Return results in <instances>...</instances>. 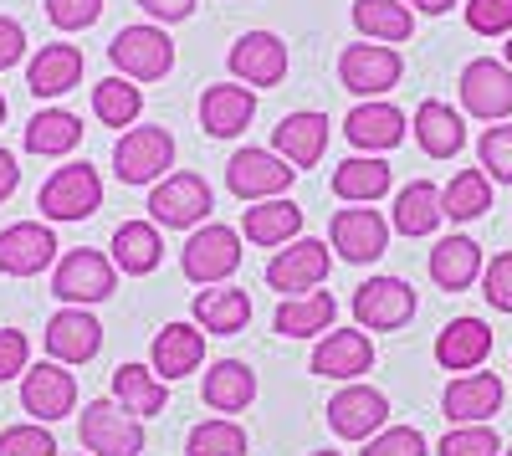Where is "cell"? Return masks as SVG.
<instances>
[{"label":"cell","mask_w":512,"mask_h":456,"mask_svg":"<svg viewBox=\"0 0 512 456\" xmlns=\"http://www.w3.org/2000/svg\"><path fill=\"white\" fill-rule=\"evenodd\" d=\"M52 293L62 298V308H93V303H108V298L118 293V267H113V257L93 252V246H77V252L57 257Z\"/></svg>","instance_id":"cell-1"},{"label":"cell","mask_w":512,"mask_h":456,"mask_svg":"<svg viewBox=\"0 0 512 456\" xmlns=\"http://www.w3.org/2000/svg\"><path fill=\"white\" fill-rule=\"evenodd\" d=\"M175 170V134L144 123V129H123L118 149H113V175L123 185H159Z\"/></svg>","instance_id":"cell-2"},{"label":"cell","mask_w":512,"mask_h":456,"mask_svg":"<svg viewBox=\"0 0 512 456\" xmlns=\"http://www.w3.org/2000/svg\"><path fill=\"white\" fill-rule=\"evenodd\" d=\"M108 62H113L118 77H128V82H159L169 67H175V41H169L154 21L123 26V31L108 41Z\"/></svg>","instance_id":"cell-3"},{"label":"cell","mask_w":512,"mask_h":456,"mask_svg":"<svg viewBox=\"0 0 512 456\" xmlns=\"http://www.w3.org/2000/svg\"><path fill=\"white\" fill-rule=\"evenodd\" d=\"M103 205V175L98 164H67L36 195V211L47 221H88Z\"/></svg>","instance_id":"cell-4"},{"label":"cell","mask_w":512,"mask_h":456,"mask_svg":"<svg viewBox=\"0 0 512 456\" xmlns=\"http://www.w3.org/2000/svg\"><path fill=\"white\" fill-rule=\"evenodd\" d=\"M328 267H333V246L318 236H297V241L277 246V257L267 262V282L287 298H303V293H318L323 287Z\"/></svg>","instance_id":"cell-5"},{"label":"cell","mask_w":512,"mask_h":456,"mask_svg":"<svg viewBox=\"0 0 512 456\" xmlns=\"http://www.w3.org/2000/svg\"><path fill=\"white\" fill-rule=\"evenodd\" d=\"M216 211V195H210V185L190 170L180 175H164L159 185H149V216L159 226H175V231H195L205 226V216Z\"/></svg>","instance_id":"cell-6"},{"label":"cell","mask_w":512,"mask_h":456,"mask_svg":"<svg viewBox=\"0 0 512 456\" xmlns=\"http://www.w3.org/2000/svg\"><path fill=\"white\" fill-rule=\"evenodd\" d=\"M180 267H185V277L200 282V287H221V282L241 267V236H236L231 226H221V221L195 226L190 241H185Z\"/></svg>","instance_id":"cell-7"},{"label":"cell","mask_w":512,"mask_h":456,"mask_svg":"<svg viewBox=\"0 0 512 456\" xmlns=\"http://www.w3.org/2000/svg\"><path fill=\"white\" fill-rule=\"evenodd\" d=\"M405 77V62L395 47H384V41H354L344 47L338 57V82L354 93V98H384Z\"/></svg>","instance_id":"cell-8"},{"label":"cell","mask_w":512,"mask_h":456,"mask_svg":"<svg viewBox=\"0 0 512 456\" xmlns=\"http://www.w3.org/2000/svg\"><path fill=\"white\" fill-rule=\"evenodd\" d=\"M77 436L93 456H144V421H134L118 400H93L77 421Z\"/></svg>","instance_id":"cell-9"},{"label":"cell","mask_w":512,"mask_h":456,"mask_svg":"<svg viewBox=\"0 0 512 456\" xmlns=\"http://www.w3.org/2000/svg\"><path fill=\"white\" fill-rule=\"evenodd\" d=\"M456 93H461V108L472 113V118H482V123H507V113H512V67L497 62V57L466 62Z\"/></svg>","instance_id":"cell-10"},{"label":"cell","mask_w":512,"mask_h":456,"mask_svg":"<svg viewBox=\"0 0 512 456\" xmlns=\"http://www.w3.org/2000/svg\"><path fill=\"white\" fill-rule=\"evenodd\" d=\"M292 180H297V170L277 149H236L226 164V185L241 200H277L292 190Z\"/></svg>","instance_id":"cell-11"},{"label":"cell","mask_w":512,"mask_h":456,"mask_svg":"<svg viewBox=\"0 0 512 456\" xmlns=\"http://www.w3.org/2000/svg\"><path fill=\"white\" fill-rule=\"evenodd\" d=\"M21 405H26V416H36L41 426L67 421L72 405H77V375L67 364H57V359L31 364L21 375Z\"/></svg>","instance_id":"cell-12"},{"label":"cell","mask_w":512,"mask_h":456,"mask_svg":"<svg viewBox=\"0 0 512 456\" xmlns=\"http://www.w3.org/2000/svg\"><path fill=\"white\" fill-rule=\"evenodd\" d=\"M384 421H390V400H384V390H374L364 380H349L328 400V426L344 441H369L384 431Z\"/></svg>","instance_id":"cell-13"},{"label":"cell","mask_w":512,"mask_h":456,"mask_svg":"<svg viewBox=\"0 0 512 456\" xmlns=\"http://www.w3.org/2000/svg\"><path fill=\"white\" fill-rule=\"evenodd\" d=\"M354 318H359V328H374V334L405 328L415 318V287L405 277H369V282H359Z\"/></svg>","instance_id":"cell-14"},{"label":"cell","mask_w":512,"mask_h":456,"mask_svg":"<svg viewBox=\"0 0 512 456\" xmlns=\"http://www.w3.org/2000/svg\"><path fill=\"white\" fill-rule=\"evenodd\" d=\"M328 246L344 262H379L384 246H390V221H384L379 211H369V205H349V211H338L333 226H328Z\"/></svg>","instance_id":"cell-15"},{"label":"cell","mask_w":512,"mask_h":456,"mask_svg":"<svg viewBox=\"0 0 512 456\" xmlns=\"http://www.w3.org/2000/svg\"><path fill=\"white\" fill-rule=\"evenodd\" d=\"M57 231L47 221H16L0 231V272L6 277H36L57 262Z\"/></svg>","instance_id":"cell-16"},{"label":"cell","mask_w":512,"mask_h":456,"mask_svg":"<svg viewBox=\"0 0 512 456\" xmlns=\"http://www.w3.org/2000/svg\"><path fill=\"white\" fill-rule=\"evenodd\" d=\"M226 62H231L236 82H246V88H277L287 77V41L272 31H246V36H236Z\"/></svg>","instance_id":"cell-17"},{"label":"cell","mask_w":512,"mask_h":456,"mask_svg":"<svg viewBox=\"0 0 512 456\" xmlns=\"http://www.w3.org/2000/svg\"><path fill=\"white\" fill-rule=\"evenodd\" d=\"M344 134L359 154H384V149H395L405 134H410V118L395 108V103H384V98H364L354 103V113L344 118Z\"/></svg>","instance_id":"cell-18"},{"label":"cell","mask_w":512,"mask_h":456,"mask_svg":"<svg viewBox=\"0 0 512 456\" xmlns=\"http://www.w3.org/2000/svg\"><path fill=\"white\" fill-rule=\"evenodd\" d=\"M502 395H507V390H502L497 375H487V369L477 375V369H472V375H456V380L446 385L441 410H446L451 426H487L497 410H502Z\"/></svg>","instance_id":"cell-19"},{"label":"cell","mask_w":512,"mask_h":456,"mask_svg":"<svg viewBox=\"0 0 512 456\" xmlns=\"http://www.w3.org/2000/svg\"><path fill=\"white\" fill-rule=\"evenodd\" d=\"M256 118V88H236V82H216V88L200 93V129L210 139H236L251 129Z\"/></svg>","instance_id":"cell-20"},{"label":"cell","mask_w":512,"mask_h":456,"mask_svg":"<svg viewBox=\"0 0 512 456\" xmlns=\"http://www.w3.org/2000/svg\"><path fill=\"white\" fill-rule=\"evenodd\" d=\"M47 354L57 359V364H88L98 349H103V323L88 313V308H62V313H52V323H47Z\"/></svg>","instance_id":"cell-21"},{"label":"cell","mask_w":512,"mask_h":456,"mask_svg":"<svg viewBox=\"0 0 512 456\" xmlns=\"http://www.w3.org/2000/svg\"><path fill=\"white\" fill-rule=\"evenodd\" d=\"M272 149L292 164V170H313L328 149V118L313 113V108H297L287 113L277 129H272Z\"/></svg>","instance_id":"cell-22"},{"label":"cell","mask_w":512,"mask_h":456,"mask_svg":"<svg viewBox=\"0 0 512 456\" xmlns=\"http://www.w3.org/2000/svg\"><path fill=\"white\" fill-rule=\"evenodd\" d=\"M205 359V328L200 323H164L159 334H154V375L169 385V380H185L195 375Z\"/></svg>","instance_id":"cell-23"},{"label":"cell","mask_w":512,"mask_h":456,"mask_svg":"<svg viewBox=\"0 0 512 456\" xmlns=\"http://www.w3.org/2000/svg\"><path fill=\"white\" fill-rule=\"evenodd\" d=\"M369 364H374V344L369 334H359V328H333V334L313 349V375L323 380H359L369 375Z\"/></svg>","instance_id":"cell-24"},{"label":"cell","mask_w":512,"mask_h":456,"mask_svg":"<svg viewBox=\"0 0 512 456\" xmlns=\"http://www.w3.org/2000/svg\"><path fill=\"white\" fill-rule=\"evenodd\" d=\"M487 354H492V328L482 318H451L436 339V364L451 375H472L487 364Z\"/></svg>","instance_id":"cell-25"},{"label":"cell","mask_w":512,"mask_h":456,"mask_svg":"<svg viewBox=\"0 0 512 456\" xmlns=\"http://www.w3.org/2000/svg\"><path fill=\"white\" fill-rule=\"evenodd\" d=\"M410 129H415V144L431 159H456L466 149V118L441 98H425L410 118Z\"/></svg>","instance_id":"cell-26"},{"label":"cell","mask_w":512,"mask_h":456,"mask_svg":"<svg viewBox=\"0 0 512 456\" xmlns=\"http://www.w3.org/2000/svg\"><path fill=\"white\" fill-rule=\"evenodd\" d=\"M241 236L256 246H287L303 236V205L277 195V200H251V211H241Z\"/></svg>","instance_id":"cell-27"},{"label":"cell","mask_w":512,"mask_h":456,"mask_svg":"<svg viewBox=\"0 0 512 456\" xmlns=\"http://www.w3.org/2000/svg\"><path fill=\"white\" fill-rule=\"evenodd\" d=\"M390 185H395V175L379 154H354L333 170V195L349 200V205H374V200L390 195Z\"/></svg>","instance_id":"cell-28"},{"label":"cell","mask_w":512,"mask_h":456,"mask_svg":"<svg viewBox=\"0 0 512 456\" xmlns=\"http://www.w3.org/2000/svg\"><path fill=\"white\" fill-rule=\"evenodd\" d=\"M77 77H82V52L67 47V41H52V47H41L26 67V88L36 98H62L77 88Z\"/></svg>","instance_id":"cell-29"},{"label":"cell","mask_w":512,"mask_h":456,"mask_svg":"<svg viewBox=\"0 0 512 456\" xmlns=\"http://www.w3.org/2000/svg\"><path fill=\"white\" fill-rule=\"evenodd\" d=\"M482 277V246L472 236H446L431 252V282L441 293H466Z\"/></svg>","instance_id":"cell-30"},{"label":"cell","mask_w":512,"mask_h":456,"mask_svg":"<svg viewBox=\"0 0 512 456\" xmlns=\"http://www.w3.org/2000/svg\"><path fill=\"white\" fill-rule=\"evenodd\" d=\"M113 400H118L134 421H149V416H159V410L169 405V385L154 375L149 364H118V375H113Z\"/></svg>","instance_id":"cell-31"},{"label":"cell","mask_w":512,"mask_h":456,"mask_svg":"<svg viewBox=\"0 0 512 456\" xmlns=\"http://www.w3.org/2000/svg\"><path fill=\"white\" fill-rule=\"evenodd\" d=\"M164 262V241L154 221H123L113 231V267L128 277H149Z\"/></svg>","instance_id":"cell-32"},{"label":"cell","mask_w":512,"mask_h":456,"mask_svg":"<svg viewBox=\"0 0 512 456\" xmlns=\"http://www.w3.org/2000/svg\"><path fill=\"white\" fill-rule=\"evenodd\" d=\"M82 144V118L77 113H67V108H41V113H31V123H26V149L36 154V159H62V154H72Z\"/></svg>","instance_id":"cell-33"},{"label":"cell","mask_w":512,"mask_h":456,"mask_svg":"<svg viewBox=\"0 0 512 456\" xmlns=\"http://www.w3.org/2000/svg\"><path fill=\"white\" fill-rule=\"evenodd\" d=\"M200 395H205L210 410H221V416H241V410L256 400V375L241 359H221V364H210Z\"/></svg>","instance_id":"cell-34"},{"label":"cell","mask_w":512,"mask_h":456,"mask_svg":"<svg viewBox=\"0 0 512 456\" xmlns=\"http://www.w3.org/2000/svg\"><path fill=\"white\" fill-rule=\"evenodd\" d=\"M354 26L369 41H384V47H400L415 31V11L405 0H354Z\"/></svg>","instance_id":"cell-35"},{"label":"cell","mask_w":512,"mask_h":456,"mask_svg":"<svg viewBox=\"0 0 512 456\" xmlns=\"http://www.w3.org/2000/svg\"><path fill=\"white\" fill-rule=\"evenodd\" d=\"M390 226L400 236H431L441 226V190L431 180H410L400 195H395V211H390Z\"/></svg>","instance_id":"cell-36"},{"label":"cell","mask_w":512,"mask_h":456,"mask_svg":"<svg viewBox=\"0 0 512 456\" xmlns=\"http://www.w3.org/2000/svg\"><path fill=\"white\" fill-rule=\"evenodd\" d=\"M333 313H338V303H333L328 293H303V298L277 303L272 328H277L282 339H313V334H328Z\"/></svg>","instance_id":"cell-37"},{"label":"cell","mask_w":512,"mask_h":456,"mask_svg":"<svg viewBox=\"0 0 512 456\" xmlns=\"http://www.w3.org/2000/svg\"><path fill=\"white\" fill-rule=\"evenodd\" d=\"M195 323L205 334H241L251 323V298L241 287H210V293L195 298Z\"/></svg>","instance_id":"cell-38"},{"label":"cell","mask_w":512,"mask_h":456,"mask_svg":"<svg viewBox=\"0 0 512 456\" xmlns=\"http://www.w3.org/2000/svg\"><path fill=\"white\" fill-rule=\"evenodd\" d=\"M492 211V180L482 170H456L451 185L441 190V216L446 221H477Z\"/></svg>","instance_id":"cell-39"},{"label":"cell","mask_w":512,"mask_h":456,"mask_svg":"<svg viewBox=\"0 0 512 456\" xmlns=\"http://www.w3.org/2000/svg\"><path fill=\"white\" fill-rule=\"evenodd\" d=\"M93 113L108 123V129H134L139 113H144L139 82H128V77H103L98 88H93Z\"/></svg>","instance_id":"cell-40"},{"label":"cell","mask_w":512,"mask_h":456,"mask_svg":"<svg viewBox=\"0 0 512 456\" xmlns=\"http://www.w3.org/2000/svg\"><path fill=\"white\" fill-rule=\"evenodd\" d=\"M185 456H246V431L226 416H210L190 431L185 441Z\"/></svg>","instance_id":"cell-41"},{"label":"cell","mask_w":512,"mask_h":456,"mask_svg":"<svg viewBox=\"0 0 512 456\" xmlns=\"http://www.w3.org/2000/svg\"><path fill=\"white\" fill-rule=\"evenodd\" d=\"M477 159H482V175L497 180V185H512V123H492L477 144Z\"/></svg>","instance_id":"cell-42"},{"label":"cell","mask_w":512,"mask_h":456,"mask_svg":"<svg viewBox=\"0 0 512 456\" xmlns=\"http://www.w3.org/2000/svg\"><path fill=\"white\" fill-rule=\"evenodd\" d=\"M436 456H502V441L492 426H451L441 436Z\"/></svg>","instance_id":"cell-43"},{"label":"cell","mask_w":512,"mask_h":456,"mask_svg":"<svg viewBox=\"0 0 512 456\" xmlns=\"http://www.w3.org/2000/svg\"><path fill=\"white\" fill-rule=\"evenodd\" d=\"M0 456H57V436L47 431V426H31V421H21V426H6L0 431Z\"/></svg>","instance_id":"cell-44"},{"label":"cell","mask_w":512,"mask_h":456,"mask_svg":"<svg viewBox=\"0 0 512 456\" xmlns=\"http://www.w3.org/2000/svg\"><path fill=\"white\" fill-rule=\"evenodd\" d=\"M359 456H431V446H425V436L415 426H384L379 436L364 441Z\"/></svg>","instance_id":"cell-45"},{"label":"cell","mask_w":512,"mask_h":456,"mask_svg":"<svg viewBox=\"0 0 512 456\" xmlns=\"http://www.w3.org/2000/svg\"><path fill=\"white\" fill-rule=\"evenodd\" d=\"M466 26L477 36H512V0H466Z\"/></svg>","instance_id":"cell-46"},{"label":"cell","mask_w":512,"mask_h":456,"mask_svg":"<svg viewBox=\"0 0 512 456\" xmlns=\"http://www.w3.org/2000/svg\"><path fill=\"white\" fill-rule=\"evenodd\" d=\"M103 16V0H47V21L57 31H88Z\"/></svg>","instance_id":"cell-47"},{"label":"cell","mask_w":512,"mask_h":456,"mask_svg":"<svg viewBox=\"0 0 512 456\" xmlns=\"http://www.w3.org/2000/svg\"><path fill=\"white\" fill-rule=\"evenodd\" d=\"M482 298L497 308V313H512V252H497L482 272Z\"/></svg>","instance_id":"cell-48"},{"label":"cell","mask_w":512,"mask_h":456,"mask_svg":"<svg viewBox=\"0 0 512 456\" xmlns=\"http://www.w3.org/2000/svg\"><path fill=\"white\" fill-rule=\"evenodd\" d=\"M26 359H31V344H26L21 328H0V385H6V380H21L26 369H31Z\"/></svg>","instance_id":"cell-49"},{"label":"cell","mask_w":512,"mask_h":456,"mask_svg":"<svg viewBox=\"0 0 512 456\" xmlns=\"http://www.w3.org/2000/svg\"><path fill=\"white\" fill-rule=\"evenodd\" d=\"M21 57H26V26L11 21V16H0V72L16 67Z\"/></svg>","instance_id":"cell-50"},{"label":"cell","mask_w":512,"mask_h":456,"mask_svg":"<svg viewBox=\"0 0 512 456\" xmlns=\"http://www.w3.org/2000/svg\"><path fill=\"white\" fill-rule=\"evenodd\" d=\"M139 11L159 26H169V21H185V16H195V0H139Z\"/></svg>","instance_id":"cell-51"},{"label":"cell","mask_w":512,"mask_h":456,"mask_svg":"<svg viewBox=\"0 0 512 456\" xmlns=\"http://www.w3.org/2000/svg\"><path fill=\"white\" fill-rule=\"evenodd\" d=\"M21 185V170H16V154L11 149H0V205H6Z\"/></svg>","instance_id":"cell-52"},{"label":"cell","mask_w":512,"mask_h":456,"mask_svg":"<svg viewBox=\"0 0 512 456\" xmlns=\"http://www.w3.org/2000/svg\"><path fill=\"white\" fill-rule=\"evenodd\" d=\"M405 6H410V11H425V16H446L456 0H405Z\"/></svg>","instance_id":"cell-53"},{"label":"cell","mask_w":512,"mask_h":456,"mask_svg":"<svg viewBox=\"0 0 512 456\" xmlns=\"http://www.w3.org/2000/svg\"><path fill=\"white\" fill-rule=\"evenodd\" d=\"M507 67H512V36H507Z\"/></svg>","instance_id":"cell-54"},{"label":"cell","mask_w":512,"mask_h":456,"mask_svg":"<svg viewBox=\"0 0 512 456\" xmlns=\"http://www.w3.org/2000/svg\"><path fill=\"white\" fill-rule=\"evenodd\" d=\"M313 456H338V451H313Z\"/></svg>","instance_id":"cell-55"},{"label":"cell","mask_w":512,"mask_h":456,"mask_svg":"<svg viewBox=\"0 0 512 456\" xmlns=\"http://www.w3.org/2000/svg\"><path fill=\"white\" fill-rule=\"evenodd\" d=\"M0 118H6V98H0Z\"/></svg>","instance_id":"cell-56"},{"label":"cell","mask_w":512,"mask_h":456,"mask_svg":"<svg viewBox=\"0 0 512 456\" xmlns=\"http://www.w3.org/2000/svg\"><path fill=\"white\" fill-rule=\"evenodd\" d=\"M502 456H512V446H507V451H502Z\"/></svg>","instance_id":"cell-57"}]
</instances>
